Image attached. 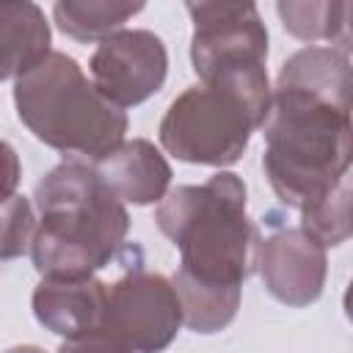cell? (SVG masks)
<instances>
[{
	"mask_svg": "<svg viewBox=\"0 0 353 353\" xmlns=\"http://www.w3.org/2000/svg\"><path fill=\"white\" fill-rule=\"evenodd\" d=\"M36 212L28 196L14 193L0 204V262L17 259L30 251L36 234Z\"/></svg>",
	"mask_w": 353,
	"mask_h": 353,
	"instance_id": "17",
	"label": "cell"
},
{
	"mask_svg": "<svg viewBox=\"0 0 353 353\" xmlns=\"http://www.w3.org/2000/svg\"><path fill=\"white\" fill-rule=\"evenodd\" d=\"M262 135L265 176L276 199L298 212L331 193L350 171V102L273 85Z\"/></svg>",
	"mask_w": 353,
	"mask_h": 353,
	"instance_id": "3",
	"label": "cell"
},
{
	"mask_svg": "<svg viewBox=\"0 0 353 353\" xmlns=\"http://www.w3.org/2000/svg\"><path fill=\"white\" fill-rule=\"evenodd\" d=\"M91 83L116 108H132L157 94L168 74L163 39L143 28H121L102 39L88 61Z\"/></svg>",
	"mask_w": 353,
	"mask_h": 353,
	"instance_id": "8",
	"label": "cell"
},
{
	"mask_svg": "<svg viewBox=\"0 0 353 353\" xmlns=\"http://www.w3.org/2000/svg\"><path fill=\"white\" fill-rule=\"evenodd\" d=\"M179 325L182 306L171 279L163 273L135 265L108 287L105 331L132 353H163L176 339Z\"/></svg>",
	"mask_w": 353,
	"mask_h": 353,
	"instance_id": "6",
	"label": "cell"
},
{
	"mask_svg": "<svg viewBox=\"0 0 353 353\" xmlns=\"http://www.w3.org/2000/svg\"><path fill=\"white\" fill-rule=\"evenodd\" d=\"M39 226L30 245L33 268L52 279H83L105 268L130 232L124 201L88 163L63 160L33 190Z\"/></svg>",
	"mask_w": 353,
	"mask_h": 353,
	"instance_id": "2",
	"label": "cell"
},
{
	"mask_svg": "<svg viewBox=\"0 0 353 353\" xmlns=\"http://www.w3.org/2000/svg\"><path fill=\"white\" fill-rule=\"evenodd\" d=\"M276 14L287 33L301 41H339L347 50V25H350V3L345 0H281L276 3Z\"/></svg>",
	"mask_w": 353,
	"mask_h": 353,
	"instance_id": "15",
	"label": "cell"
},
{
	"mask_svg": "<svg viewBox=\"0 0 353 353\" xmlns=\"http://www.w3.org/2000/svg\"><path fill=\"white\" fill-rule=\"evenodd\" d=\"M154 223L182 256L174 284L243 292L256 270L259 229L245 212V185L232 171L171 188L157 201Z\"/></svg>",
	"mask_w": 353,
	"mask_h": 353,
	"instance_id": "1",
	"label": "cell"
},
{
	"mask_svg": "<svg viewBox=\"0 0 353 353\" xmlns=\"http://www.w3.org/2000/svg\"><path fill=\"white\" fill-rule=\"evenodd\" d=\"M14 108L36 141L88 165L110 154L130 124L127 113L97 91L83 66L58 50L14 80Z\"/></svg>",
	"mask_w": 353,
	"mask_h": 353,
	"instance_id": "4",
	"label": "cell"
},
{
	"mask_svg": "<svg viewBox=\"0 0 353 353\" xmlns=\"http://www.w3.org/2000/svg\"><path fill=\"white\" fill-rule=\"evenodd\" d=\"M3 353H47V350L39 347V345H14V347H8Z\"/></svg>",
	"mask_w": 353,
	"mask_h": 353,
	"instance_id": "20",
	"label": "cell"
},
{
	"mask_svg": "<svg viewBox=\"0 0 353 353\" xmlns=\"http://www.w3.org/2000/svg\"><path fill=\"white\" fill-rule=\"evenodd\" d=\"M44 11L30 0H0V83L19 80L52 52Z\"/></svg>",
	"mask_w": 353,
	"mask_h": 353,
	"instance_id": "12",
	"label": "cell"
},
{
	"mask_svg": "<svg viewBox=\"0 0 353 353\" xmlns=\"http://www.w3.org/2000/svg\"><path fill=\"white\" fill-rule=\"evenodd\" d=\"M58 353H132V350L119 336H113L110 331L99 328V331L77 336V339H63Z\"/></svg>",
	"mask_w": 353,
	"mask_h": 353,
	"instance_id": "18",
	"label": "cell"
},
{
	"mask_svg": "<svg viewBox=\"0 0 353 353\" xmlns=\"http://www.w3.org/2000/svg\"><path fill=\"white\" fill-rule=\"evenodd\" d=\"M36 320L55 336L77 339L105 328L108 284L97 276L52 279L41 276L30 298Z\"/></svg>",
	"mask_w": 353,
	"mask_h": 353,
	"instance_id": "10",
	"label": "cell"
},
{
	"mask_svg": "<svg viewBox=\"0 0 353 353\" xmlns=\"http://www.w3.org/2000/svg\"><path fill=\"white\" fill-rule=\"evenodd\" d=\"M141 11L143 3L127 0H58L52 6V19L63 36L91 44L113 36Z\"/></svg>",
	"mask_w": 353,
	"mask_h": 353,
	"instance_id": "14",
	"label": "cell"
},
{
	"mask_svg": "<svg viewBox=\"0 0 353 353\" xmlns=\"http://www.w3.org/2000/svg\"><path fill=\"white\" fill-rule=\"evenodd\" d=\"M279 88H301L336 102H350V58L342 47H303L290 55L276 77Z\"/></svg>",
	"mask_w": 353,
	"mask_h": 353,
	"instance_id": "13",
	"label": "cell"
},
{
	"mask_svg": "<svg viewBox=\"0 0 353 353\" xmlns=\"http://www.w3.org/2000/svg\"><path fill=\"white\" fill-rule=\"evenodd\" d=\"M268 66H237L185 88L160 121V146L190 165L223 168L243 157L270 108Z\"/></svg>",
	"mask_w": 353,
	"mask_h": 353,
	"instance_id": "5",
	"label": "cell"
},
{
	"mask_svg": "<svg viewBox=\"0 0 353 353\" xmlns=\"http://www.w3.org/2000/svg\"><path fill=\"white\" fill-rule=\"evenodd\" d=\"M185 11L193 22L190 63L199 80L268 63V28L254 3H185Z\"/></svg>",
	"mask_w": 353,
	"mask_h": 353,
	"instance_id": "7",
	"label": "cell"
},
{
	"mask_svg": "<svg viewBox=\"0 0 353 353\" xmlns=\"http://www.w3.org/2000/svg\"><path fill=\"white\" fill-rule=\"evenodd\" d=\"M19 179H22L19 154L8 141H0V204L17 193Z\"/></svg>",
	"mask_w": 353,
	"mask_h": 353,
	"instance_id": "19",
	"label": "cell"
},
{
	"mask_svg": "<svg viewBox=\"0 0 353 353\" xmlns=\"http://www.w3.org/2000/svg\"><path fill=\"white\" fill-rule=\"evenodd\" d=\"M256 270L265 290L284 306L301 309L323 295L328 276L325 248L301 226H281L256 243Z\"/></svg>",
	"mask_w": 353,
	"mask_h": 353,
	"instance_id": "9",
	"label": "cell"
},
{
	"mask_svg": "<svg viewBox=\"0 0 353 353\" xmlns=\"http://www.w3.org/2000/svg\"><path fill=\"white\" fill-rule=\"evenodd\" d=\"M97 176L127 204H157L171 190V165L163 152L146 141H121L110 154L91 165Z\"/></svg>",
	"mask_w": 353,
	"mask_h": 353,
	"instance_id": "11",
	"label": "cell"
},
{
	"mask_svg": "<svg viewBox=\"0 0 353 353\" xmlns=\"http://www.w3.org/2000/svg\"><path fill=\"white\" fill-rule=\"evenodd\" d=\"M301 229L323 248L342 245L350 237V176L301 212Z\"/></svg>",
	"mask_w": 353,
	"mask_h": 353,
	"instance_id": "16",
	"label": "cell"
}]
</instances>
